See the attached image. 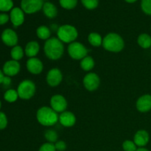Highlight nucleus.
Segmentation results:
<instances>
[{
    "label": "nucleus",
    "instance_id": "nucleus-1",
    "mask_svg": "<svg viewBox=\"0 0 151 151\" xmlns=\"http://www.w3.org/2000/svg\"><path fill=\"white\" fill-rule=\"evenodd\" d=\"M44 51L49 59L56 60L62 57L64 52L63 42L58 38H50L47 40L44 46Z\"/></svg>",
    "mask_w": 151,
    "mask_h": 151
},
{
    "label": "nucleus",
    "instance_id": "nucleus-2",
    "mask_svg": "<svg viewBox=\"0 0 151 151\" xmlns=\"http://www.w3.org/2000/svg\"><path fill=\"white\" fill-rule=\"evenodd\" d=\"M36 118L41 125L47 127L55 125L59 120L57 112L55 111L51 107L47 106H43L37 111Z\"/></svg>",
    "mask_w": 151,
    "mask_h": 151
},
{
    "label": "nucleus",
    "instance_id": "nucleus-3",
    "mask_svg": "<svg viewBox=\"0 0 151 151\" xmlns=\"http://www.w3.org/2000/svg\"><path fill=\"white\" fill-rule=\"evenodd\" d=\"M103 47L107 51L111 52H119L123 50L125 42L123 38L119 34L111 32L103 38Z\"/></svg>",
    "mask_w": 151,
    "mask_h": 151
},
{
    "label": "nucleus",
    "instance_id": "nucleus-4",
    "mask_svg": "<svg viewBox=\"0 0 151 151\" xmlns=\"http://www.w3.org/2000/svg\"><path fill=\"white\" fill-rule=\"evenodd\" d=\"M58 38L63 43L71 44L77 39L78 32L76 28L70 24H64L60 26L57 31Z\"/></svg>",
    "mask_w": 151,
    "mask_h": 151
},
{
    "label": "nucleus",
    "instance_id": "nucleus-5",
    "mask_svg": "<svg viewBox=\"0 0 151 151\" xmlns=\"http://www.w3.org/2000/svg\"><path fill=\"white\" fill-rule=\"evenodd\" d=\"M19 97L22 100H29L35 93V85L30 80L22 81L17 88Z\"/></svg>",
    "mask_w": 151,
    "mask_h": 151
},
{
    "label": "nucleus",
    "instance_id": "nucleus-6",
    "mask_svg": "<svg viewBox=\"0 0 151 151\" xmlns=\"http://www.w3.org/2000/svg\"><path fill=\"white\" fill-rule=\"evenodd\" d=\"M68 53L74 60H82L86 56H87L88 50L83 44L74 41L68 47Z\"/></svg>",
    "mask_w": 151,
    "mask_h": 151
},
{
    "label": "nucleus",
    "instance_id": "nucleus-7",
    "mask_svg": "<svg viewBox=\"0 0 151 151\" xmlns=\"http://www.w3.org/2000/svg\"><path fill=\"white\" fill-rule=\"evenodd\" d=\"M43 5V0H22L21 1V8L27 14H32L39 11Z\"/></svg>",
    "mask_w": 151,
    "mask_h": 151
},
{
    "label": "nucleus",
    "instance_id": "nucleus-8",
    "mask_svg": "<svg viewBox=\"0 0 151 151\" xmlns=\"http://www.w3.org/2000/svg\"><path fill=\"white\" fill-rule=\"evenodd\" d=\"M50 107L57 113L61 114L66 111L67 108V101L63 96L60 94H55L50 99Z\"/></svg>",
    "mask_w": 151,
    "mask_h": 151
},
{
    "label": "nucleus",
    "instance_id": "nucleus-9",
    "mask_svg": "<svg viewBox=\"0 0 151 151\" xmlns=\"http://www.w3.org/2000/svg\"><path fill=\"white\" fill-rule=\"evenodd\" d=\"M100 83V80L98 75L94 72H90L86 75L83 78L84 87L88 91H93L98 88Z\"/></svg>",
    "mask_w": 151,
    "mask_h": 151
},
{
    "label": "nucleus",
    "instance_id": "nucleus-10",
    "mask_svg": "<svg viewBox=\"0 0 151 151\" xmlns=\"http://www.w3.org/2000/svg\"><path fill=\"white\" fill-rule=\"evenodd\" d=\"M63 80V75L60 70L58 68H53L48 72L47 75V82L49 86L55 87L61 83Z\"/></svg>",
    "mask_w": 151,
    "mask_h": 151
},
{
    "label": "nucleus",
    "instance_id": "nucleus-11",
    "mask_svg": "<svg viewBox=\"0 0 151 151\" xmlns=\"http://www.w3.org/2000/svg\"><path fill=\"white\" fill-rule=\"evenodd\" d=\"M1 41L8 47H15L18 43V35L12 29H5L1 33Z\"/></svg>",
    "mask_w": 151,
    "mask_h": 151
},
{
    "label": "nucleus",
    "instance_id": "nucleus-12",
    "mask_svg": "<svg viewBox=\"0 0 151 151\" xmlns=\"http://www.w3.org/2000/svg\"><path fill=\"white\" fill-rule=\"evenodd\" d=\"M28 72L33 75H38L41 73L44 69L42 61L37 58H30L27 60L26 63Z\"/></svg>",
    "mask_w": 151,
    "mask_h": 151
},
{
    "label": "nucleus",
    "instance_id": "nucleus-13",
    "mask_svg": "<svg viewBox=\"0 0 151 151\" xmlns=\"http://www.w3.org/2000/svg\"><path fill=\"white\" fill-rule=\"evenodd\" d=\"M21 66L19 61L14 60H8L3 66V73L8 77H13L20 72Z\"/></svg>",
    "mask_w": 151,
    "mask_h": 151
},
{
    "label": "nucleus",
    "instance_id": "nucleus-14",
    "mask_svg": "<svg viewBox=\"0 0 151 151\" xmlns=\"http://www.w3.org/2000/svg\"><path fill=\"white\" fill-rule=\"evenodd\" d=\"M10 19L15 27L21 26L24 22V12L19 7H14L11 10Z\"/></svg>",
    "mask_w": 151,
    "mask_h": 151
},
{
    "label": "nucleus",
    "instance_id": "nucleus-15",
    "mask_svg": "<svg viewBox=\"0 0 151 151\" xmlns=\"http://www.w3.org/2000/svg\"><path fill=\"white\" fill-rule=\"evenodd\" d=\"M136 107L139 111L145 113L151 110V95L144 94L137 100Z\"/></svg>",
    "mask_w": 151,
    "mask_h": 151
},
{
    "label": "nucleus",
    "instance_id": "nucleus-16",
    "mask_svg": "<svg viewBox=\"0 0 151 151\" xmlns=\"http://www.w3.org/2000/svg\"><path fill=\"white\" fill-rule=\"evenodd\" d=\"M150 140V136L148 132L145 130H139L135 134L134 137V142L136 145L139 147H144L147 145Z\"/></svg>",
    "mask_w": 151,
    "mask_h": 151
},
{
    "label": "nucleus",
    "instance_id": "nucleus-17",
    "mask_svg": "<svg viewBox=\"0 0 151 151\" xmlns=\"http://www.w3.org/2000/svg\"><path fill=\"white\" fill-rule=\"evenodd\" d=\"M59 122L63 126L69 128L75 125L76 122V117L75 114L70 111H64L59 116Z\"/></svg>",
    "mask_w": 151,
    "mask_h": 151
},
{
    "label": "nucleus",
    "instance_id": "nucleus-18",
    "mask_svg": "<svg viewBox=\"0 0 151 151\" xmlns=\"http://www.w3.org/2000/svg\"><path fill=\"white\" fill-rule=\"evenodd\" d=\"M39 50V44L37 41H32L27 44L26 47H25L24 52L26 55L30 58H35L38 54Z\"/></svg>",
    "mask_w": 151,
    "mask_h": 151
},
{
    "label": "nucleus",
    "instance_id": "nucleus-19",
    "mask_svg": "<svg viewBox=\"0 0 151 151\" xmlns=\"http://www.w3.org/2000/svg\"><path fill=\"white\" fill-rule=\"evenodd\" d=\"M42 9L44 14L49 19H54L55 17L57 16L58 9L56 6L52 3L49 2V1L44 2Z\"/></svg>",
    "mask_w": 151,
    "mask_h": 151
},
{
    "label": "nucleus",
    "instance_id": "nucleus-20",
    "mask_svg": "<svg viewBox=\"0 0 151 151\" xmlns=\"http://www.w3.org/2000/svg\"><path fill=\"white\" fill-rule=\"evenodd\" d=\"M138 44L143 49H148L151 47V36L147 33H142L137 38Z\"/></svg>",
    "mask_w": 151,
    "mask_h": 151
},
{
    "label": "nucleus",
    "instance_id": "nucleus-21",
    "mask_svg": "<svg viewBox=\"0 0 151 151\" xmlns=\"http://www.w3.org/2000/svg\"><path fill=\"white\" fill-rule=\"evenodd\" d=\"M103 38L97 32H91L88 36V41L91 46L98 47L103 45Z\"/></svg>",
    "mask_w": 151,
    "mask_h": 151
},
{
    "label": "nucleus",
    "instance_id": "nucleus-22",
    "mask_svg": "<svg viewBox=\"0 0 151 151\" xmlns=\"http://www.w3.org/2000/svg\"><path fill=\"white\" fill-rule=\"evenodd\" d=\"M36 34L38 38L41 40H48L50 38V35H51V31H50V28L47 27V26H40L37 28L36 29Z\"/></svg>",
    "mask_w": 151,
    "mask_h": 151
},
{
    "label": "nucleus",
    "instance_id": "nucleus-23",
    "mask_svg": "<svg viewBox=\"0 0 151 151\" xmlns=\"http://www.w3.org/2000/svg\"><path fill=\"white\" fill-rule=\"evenodd\" d=\"M94 66V60L91 56H86L81 61V67L86 72L91 70Z\"/></svg>",
    "mask_w": 151,
    "mask_h": 151
},
{
    "label": "nucleus",
    "instance_id": "nucleus-24",
    "mask_svg": "<svg viewBox=\"0 0 151 151\" xmlns=\"http://www.w3.org/2000/svg\"><path fill=\"white\" fill-rule=\"evenodd\" d=\"M24 52L23 49L20 46L18 45L13 47L10 52V55H11L13 60H17V61H19L24 57Z\"/></svg>",
    "mask_w": 151,
    "mask_h": 151
},
{
    "label": "nucleus",
    "instance_id": "nucleus-25",
    "mask_svg": "<svg viewBox=\"0 0 151 151\" xmlns=\"http://www.w3.org/2000/svg\"><path fill=\"white\" fill-rule=\"evenodd\" d=\"M19 94L17 91L14 89H8L4 94V99L8 103H14L17 100Z\"/></svg>",
    "mask_w": 151,
    "mask_h": 151
},
{
    "label": "nucleus",
    "instance_id": "nucleus-26",
    "mask_svg": "<svg viewBox=\"0 0 151 151\" xmlns=\"http://www.w3.org/2000/svg\"><path fill=\"white\" fill-rule=\"evenodd\" d=\"M44 137L48 141V142L52 143V144H55L56 142L58 141V136L54 130H47L44 134Z\"/></svg>",
    "mask_w": 151,
    "mask_h": 151
},
{
    "label": "nucleus",
    "instance_id": "nucleus-27",
    "mask_svg": "<svg viewBox=\"0 0 151 151\" xmlns=\"http://www.w3.org/2000/svg\"><path fill=\"white\" fill-rule=\"evenodd\" d=\"M60 6L66 10H72L78 4V0H59Z\"/></svg>",
    "mask_w": 151,
    "mask_h": 151
},
{
    "label": "nucleus",
    "instance_id": "nucleus-28",
    "mask_svg": "<svg viewBox=\"0 0 151 151\" xmlns=\"http://www.w3.org/2000/svg\"><path fill=\"white\" fill-rule=\"evenodd\" d=\"M13 2L12 0H0V11L7 12L12 10Z\"/></svg>",
    "mask_w": 151,
    "mask_h": 151
},
{
    "label": "nucleus",
    "instance_id": "nucleus-29",
    "mask_svg": "<svg viewBox=\"0 0 151 151\" xmlns=\"http://www.w3.org/2000/svg\"><path fill=\"white\" fill-rule=\"evenodd\" d=\"M81 2L88 10H94L98 6L99 0H81Z\"/></svg>",
    "mask_w": 151,
    "mask_h": 151
},
{
    "label": "nucleus",
    "instance_id": "nucleus-30",
    "mask_svg": "<svg viewBox=\"0 0 151 151\" xmlns=\"http://www.w3.org/2000/svg\"><path fill=\"white\" fill-rule=\"evenodd\" d=\"M122 149L124 151H136L137 150V146L134 141L125 140L122 143Z\"/></svg>",
    "mask_w": 151,
    "mask_h": 151
},
{
    "label": "nucleus",
    "instance_id": "nucleus-31",
    "mask_svg": "<svg viewBox=\"0 0 151 151\" xmlns=\"http://www.w3.org/2000/svg\"><path fill=\"white\" fill-rule=\"evenodd\" d=\"M141 7L145 14L151 16V0H142Z\"/></svg>",
    "mask_w": 151,
    "mask_h": 151
},
{
    "label": "nucleus",
    "instance_id": "nucleus-32",
    "mask_svg": "<svg viewBox=\"0 0 151 151\" xmlns=\"http://www.w3.org/2000/svg\"><path fill=\"white\" fill-rule=\"evenodd\" d=\"M38 151H57L55 147V145L52 143L46 142L43 144L38 149Z\"/></svg>",
    "mask_w": 151,
    "mask_h": 151
},
{
    "label": "nucleus",
    "instance_id": "nucleus-33",
    "mask_svg": "<svg viewBox=\"0 0 151 151\" xmlns=\"http://www.w3.org/2000/svg\"><path fill=\"white\" fill-rule=\"evenodd\" d=\"M7 125V118L5 114L0 111V130H3Z\"/></svg>",
    "mask_w": 151,
    "mask_h": 151
},
{
    "label": "nucleus",
    "instance_id": "nucleus-34",
    "mask_svg": "<svg viewBox=\"0 0 151 151\" xmlns=\"http://www.w3.org/2000/svg\"><path fill=\"white\" fill-rule=\"evenodd\" d=\"M55 147L57 151H64L66 149V144L65 142L61 141V140H58L55 143Z\"/></svg>",
    "mask_w": 151,
    "mask_h": 151
},
{
    "label": "nucleus",
    "instance_id": "nucleus-35",
    "mask_svg": "<svg viewBox=\"0 0 151 151\" xmlns=\"http://www.w3.org/2000/svg\"><path fill=\"white\" fill-rule=\"evenodd\" d=\"M10 19V16L6 13H1L0 14V25L5 24Z\"/></svg>",
    "mask_w": 151,
    "mask_h": 151
},
{
    "label": "nucleus",
    "instance_id": "nucleus-36",
    "mask_svg": "<svg viewBox=\"0 0 151 151\" xmlns=\"http://www.w3.org/2000/svg\"><path fill=\"white\" fill-rule=\"evenodd\" d=\"M10 83H11V80H10V77L4 76V79H3L2 84H4V86H9Z\"/></svg>",
    "mask_w": 151,
    "mask_h": 151
},
{
    "label": "nucleus",
    "instance_id": "nucleus-37",
    "mask_svg": "<svg viewBox=\"0 0 151 151\" xmlns=\"http://www.w3.org/2000/svg\"><path fill=\"white\" fill-rule=\"evenodd\" d=\"M4 73L1 70H0V84L2 83L3 82V79H4Z\"/></svg>",
    "mask_w": 151,
    "mask_h": 151
},
{
    "label": "nucleus",
    "instance_id": "nucleus-38",
    "mask_svg": "<svg viewBox=\"0 0 151 151\" xmlns=\"http://www.w3.org/2000/svg\"><path fill=\"white\" fill-rule=\"evenodd\" d=\"M136 151H150V150H147V149L145 148V147H139V148H137V150Z\"/></svg>",
    "mask_w": 151,
    "mask_h": 151
},
{
    "label": "nucleus",
    "instance_id": "nucleus-39",
    "mask_svg": "<svg viewBox=\"0 0 151 151\" xmlns=\"http://www.w3.org/2000/svg\"><path fill=\"white\" fill-rule=\"evenodd\" d=\"M125 1H127V2L128 3H134L135 2V1H137V0H125Z\"/></svg>",
    "mask_w": 151,
    "mask_h": 151
},
{
    "label": "nucleus",
    "instance_id": "nucleus-40",
    "mask_svg": "<svg viewBox=\"0 0 151 151\" xmlns=\"http://www.w3.org/2000/svg\"><path fill=\"white\" fill-rule=\"evenodd\" d=\"M1 101H0V109H1Z\"/></svg>",
    "mask_w": 151,
    "mask_h": 151
},
{
    "label": "nucleus",
    "instance_id": "nucleus-41",
    "mask_svg": "<svg viewBox=\"0 0 151 151\" xmlns=\"http://www.w3.org/2000/svg\"><path fill=\"white\" fill-rule=\"evenodd\" d=\"M150 29H151V27H150Z\"/></svg>",
    "mask_w": 151,
    "mask_h": 151
}]
</instances>
